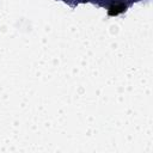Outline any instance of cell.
<instances>
[{
	"mask_svg": "<svg viewBox=\"0 0 153 153\" xmlns=\"http://www.w3.org/2000/svg\"><path fill=\"white\" fill-rule=\"evenodd\" d=\"M123 10H126V6H123V5L112 6V7H110V10H109V14H110V16H116V14L121 13Z\"/></svg>",
	"mask_w": 153,
	"mask_h": 153,
	"instance_id": "cell-1",
	"label": "cell"
}]
</instances>
